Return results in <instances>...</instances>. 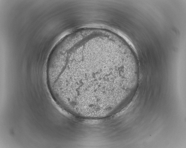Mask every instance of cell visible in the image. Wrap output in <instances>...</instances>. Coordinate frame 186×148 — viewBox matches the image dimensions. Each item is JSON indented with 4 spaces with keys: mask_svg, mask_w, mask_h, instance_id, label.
Segmentation results:
<instances>
[{
    "mask_svg": "<svg viewBox=\"0 0 186 148\" xmlns=\"http://www.w3.org/2000/svg\"><path fill=\"white\" fill-rule=\"evenodd\" d=\"M138 72L125 55L102 47L68 56L55 71L60 95L75 109L101 112L118 105L131 91Z\"/></svg>",
    "mask_w": 186,
    "mask_h": 148,
    "instance_id": "cell-1",
    "label": "cell"
}]
</instances>
